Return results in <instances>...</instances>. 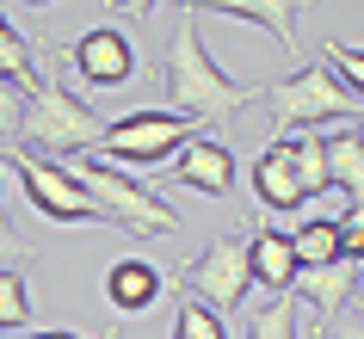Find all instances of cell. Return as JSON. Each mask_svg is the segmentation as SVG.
<instances>
[{
	"mask_svg": "<svg viewBox=\"0 0 364 339\" xmlns=\"http://www.w3.org/2000/svg\"><path fill=\"white\" fill-rule=\"evenodd\" d=\"M87 185V198L99 204V216L117 228H130V235H179V210L161 198L154 185H142L136 173L112 167V161H99V154H75V167H68Z\"/></svg>",
	"mask_w": 364,
	"mask_h": 339,
	"instance_id": "3",
	"label": "cell"
},
{
	"mask_svg": "<svg viewBox=\"0 0 364 339\" xmlns=\"http://www.w3.org/2000/svg\"><path fill=\"white\" fill-rule=\"evenodd\" d=\"M0 259H13V265L31 259V241H25L19 228H13V216H6V210H0Z\"/></svg>",
	"mask_w": 364,
	"mask_h": 339,
	"instance_id": "25",
	"label": "cell"
},
{
	"mask_svg": "<svg viewBox=\"0 0 364 339\" xmlns=\"http://www.w3.org/2000/svg\"><path fill=\"white\" fill-rule=\"evenodd\" d=\"M321 136H327V179H333V191L364 198V136H358V124H340V130H321Z\"/></svg>",
	"mask_w": 364,
	"mask_h": 339,
	"instance_id": "15",
	"label": "cell"
},
{
	"mask_svg": "<svg viewBox=\"0 0 364 339\" xmlns=\"http://www.w3.org/2000/svg\"><path fill=\"white\" fill-rule=\"evenodd\" d=\"M296 327H303V302H296V290H284V296H272L253 315L247 339H296Z\"/></svg>",
	"mask_w": 364,
	"mask_h": 339,
	"instance_id": "19",
	"label": "cell"
},
{
	"mask_svg": "<svg viewBox=\"0 0 364 339\" xmlns=\"http://www.w3.org/2000/svg\"><path fill=\"white\" fill-rule=\"evenodd\" d=\"M303 6H309V0H303Z\"/></svg>",
	"mask_w": 364,
	"mask_h": 339,
	"instance_id": "34",
	"label": "cell"
},
{
	"mask_svg": "<svg viewBox=\"0 0 364 339\" xmlns=\"http://www.w3.org/2000/svg\"><path fill=\"white\" fill-rule=\"evenodd\" d=\"M259 105H266V117H272V136H290V130H303V124L327 130L333 117H358L364 99L352 93V87H346L327 62H303L296 75L272 80Z\"/></svg>",
	"mask_w": 364,
	"mask_h": 339,
	"instance_id": "4",
	"label": "cell"
},
{
	"mask_svg": "<svg viewBox=\"0 0 364 339\" xmlns=\"http://www.w3.org/2000/svg\"><path fill=\"white\" fill-rule=\"evenodd\" d=\"M253 191H259V204H266V210L309 204V191H303V179H296V161H290L284 142H272V149L253 161Z\"/></svg>",
	"mask_w": 364,
	"mask_h": 339,
	"instance_id": "13",
	"label": "cell"
},
{
	"mask_svg": "<svg viewBox=\"0 0 364 339\" xmlns=\"http://www.w3.org/2000/svg\"><path fill=\"white\" fill-rule=\"evenodd\" d=\"M327 68L352 87V93L364 99V43H340V38H327Z\"/></svg>",
	"mask_w": 364,
	"mask_h": 339,
	"instance_id": "22",
	"label": "cell"
},
{
	"mask_svg": "<svg viewBox=\"0 0 364 339\" xmlns=\"http://www.w3.org/2000/svg\"><path fill=\"white\" fill-rule=\"evenodd\" d=\"M117 6H124V13H136V19H149V13L161 6V0H117Z\"/></svg>",
	"mask_w": 364,
	"mask_h": 339,
	"instance_id": "27",
	"label": "cell"
},
{
	"mask_svg": "<svg viewBox=\"0 0 364 339\" xmlns=\"http://www.w3.org/2000/svg\"><path fill=\"white\" fill-rule=\"evenodd\" d=\"M327 333H333V339H364V315H358V308H340V315L327 321Z\"/></svg>",
	"mask_w": 364,
	"mask_h": 339,
	"instance_id": "26",
	"label": "cell"
},
{
	"mask_svg": "<svg viewBox=\"0 0 364 339\" xmlns=\"http://www.w3.org/2000/svg\"><path fill=\"white\" fill-rule=\"evenodd\" d=\"M0 185H6V173H0Z\"/></svg>",
	"mask_w": 364,
	"mask_h": 339,
	"instance_id": "32",
	"label": "cell"
},
{
	"mask_svg": "<svg viewBox=\"0 0 364 339\" xmlns=\"http://www.w3.org/2000/svg\"><path fill=\"white\" fill-rule=\"evenodd\" d=\"M0 75L6 80H19L25 93H38L43 80H38V50H31V38H19L13 31V19L0 13Z\"/></svg>",
	"mask_w": 364,
	"mask_h": 339,
	"instance_id": "17",
	"label": "cell"
},
{
	"mask_svg": "<svg viewBox=\"0 0 364 339\" xmlns=\"http://www.w3.org/2000/svg\"><path fill=\"white\" fill-rule=\"evenodd\" d=\"M198 130H204V124H192V117H179V112H130V117H117V124H105L99 161H112V167H124V173L154 167V161L179 154Z\"/></svg>",
	"mask_w": 364,
	"mask_h": 339,
	"instance_id": "6",
	"label": "cell"
},
{
	"mask_svg": "<svg viewBox=\"0 0 364 339\" xmlns=\"http://www.w3.org/2000/svg\"><path fill=\"white\" fill-rule=\"evenodd\" d=\"M179 13H229V19L259 25L284 50H296V13H303V0H179Z\"/></svg>",
	"mask_w": 364,
	"mask_h": 339,
	"instance_id": "11",
	"label": "cell"
},
{
	"mask_svg": "<svg viewBox=\"0 0 364 339\" xmlns=\"http://www.w3.org/2000/svg\"><path fill=\"white\" fill-rule=\"evenodd\" d=\"M99 339H112V333H99Z\"/></svg>",
	"mask_w": 364,
	"mask_h": 339,
	"instance_id": "33",
	"label": "cell"
},
{
	"mask_svg": "<svg viewBox=\"0 0 364 339\" xmlns=\"http://www.w3.org/2000/svg\"><path fill=\"white\" fill-rule=\"evenodd\" d=\"M340 253L352 265L364 259V198H346V216H340Z\"/></svg>",
	"mask_w": 364,
	"mask_h": 339,
	"instance_id": "24",
	"label": "cell"
},
{
	"mask_svg": "<svg viewBox=\"0 0 364 339\" xmlns=\"http://www.w3.org/2000/svg\"><path fill=\"white\" fill-rule=\"evenodd\" d=\"M296 247H290L284 228H253V284L272 290V296H284L290 284H296Z\"/></svg>",
	"mask_w": 364,
	"mask_h": 339,
	"instance_id": "14",
	"label": "cell"
},
{
	"mask_svg": "<svg viewBox=\"0 0 364 339\" xmlns=\"http://www.w3.org/2000/svg\"><path fill=\"white\" fill-rule=\"evenodd\" d=\"M290 247H296V265H340V222H303L296 235H290Z\"/></svg>",
	"mask_w": 364,
	"mask_h": 339,
	"instance_id": "18",
	"label": "cell"
},
{
	"mask_svg": "<svg viewBox=\"0 0 364 339\" xmlns=\"http://www.w3.org/2000/svg\"><path fill=\"white\" fill-rule=\"evenodd\" d=\"M25 105H31V93H25L19 80H6V75H0V142H6V149H13V142H19Z\"/></svg>",
	"mask_w": 364,
	"mask_h": 339,
	"instance_id": "23",
	"label": "cell"
},
{
	"mask_svg": "<svg viewBox=\"0 0 364 339\" xmlns=\"http://www.w3.org/2000/svg\"><path fill=\"white\" fill-rule=\"evenodd\" d=\"M161 284H167V271L149 259H117L112 271H105V302H112L117 315H149L154 302H161Z\"/></svg>",
	"mask_w": 364,
	"mask_h": 339,
	"instance_id": "12",
	"label": "cell"
},
{
	"mask_svg": "<svg viewBox=\"0 0 364 339\" xmlns=\"http://www.w3.org/2000/svg\"><path fill=\"white\" fill-rule=\"evenodd\" d=\"M99 142H105V117H99L93 105L68 87V75H62V80H43L38 93H31L13 149H25V154L38 149L43 161H50V154H99Z\"/></svg>",
	"mask_w": 364,
	"mask_h": 339,
	"instance_id": "2",
	"label": "cell"
},
{
	"mask_svg": "<svg viewBox=\"0 0 364 339\" xmlns=\"http://www.w3.org/2000/svg\"><path fill=\"white\" fill-rule=\"evenodd\" d=\"M290 290H296V302L309 308V321L327 327L340 308H352V296L364 290V278H358V265H352V259H340V265H303Z\"/></svg>",
	"mask_w": 364,
	"mask_h": 339,
	"instance_id": "10",
	"label": "cell"
},
{
	"mask_svg": "<svg viewBox=\"0 0 364 339\" xmlns=\"http://www.w3.org/2000/svg\"><path fill=\"white\" fill-rule=\"evenodd\" d=\"M173 339H229V321L216 315L210 302L179 296V308H173Z\"/></svg>",
	"mask_w": 364,
	"mask_h": 339,
	"instance_id": "20",
	"label": "cell"
},
{
	"mask_svg": "<svg viewBox=\"0 0 364 339\" xmlns=\"http://www.w3.org/2000/svg\"><path fill=\"white\" fill-rule=\"evenodd\" d=\"M31 339H87V333H68V327H43V333H31Z\"/></svg>",
	"mask_w": 364,
	"mask_h": 339,
	"instance_id": "28",
	"label": "cell"
},
{
	"mask_svg": "<svg viewBox=\"0 0 364 339\" xmlns=\"http://www.w3.org/2000/svg\"><path fill=\"white\" fill-rule=\"evenodd\" d=\"M6 167H13V179L25 185V198H31V210H38V216H50V222H62V228L99 222V204L87 198V185H80L62 161H43V154L13 149V154H6Z\"/></svg>",
	"mask_w": 364,
	"mask_h": 339,
	"instance_id": "7",
	"label": "cell"
},
{
	"mask_svg": "<svg viewBox=\"0 0 364 339\" xmlns=\"http://www.w3.org/2000/svg\"><path fill=\"white\" fill-rule=\"evenodd\" d=\"M161 75H167V99H173V112L192 117V124H229L241 105L266 99V87H259V80H235L229 68L210 56L198 13H179V31H173V43H167V62H161Z\"/></svg>",
	"mask_w": 364,
	"mask_h": 339,
	"instance_id": "1",
	"label": "cell"
},
{
	"mask_svg": "<svg viewBox=\"0 0 364 339\" xmlns=\"http://www.w3.org/2000/svg\"><path fill=\"white\" fill-rule=\"evenodd\" d=\"M25 6H56V0H25Z\"/></svg>",
	"mask_w": 364,
	"mask_h": 339,
	"instance_id": "30",
	"label": "cell"
},
{
	"mask_svg": "<svg viewBox=\"0 0 364 339\" xmlns=\"http://www.w3.org/2000/svg\"><path fill=\"white\" fill-rule=\"evenodd\" d=\"M352 124H358V136H364V112H358V117H352Z\"/></svg>",
	"mask_w": 364,
	"mask_h": 339,
	"instance_id": "31",
	"label": "cell"
},
{
	"mask_svg": "<svg viewBox=\"0 0 364 339\" xmlns=\"http://www.w3.org/2000/svg\"><path fill=\"white\" fill-rule=\"evenodd\" d=\"M272 142H284L290 161H296V179H303L309 198H321V191H333V179H327V136L309 130V136H272Z\"/></svg>",
	"mask_w": 364,
	"mask_h": 339,
	"instance_id": "16",
	"label": "cell"
},
{
	"mask_svg": "<svg viewBox=\"0 0 364 339\" xmlns=\"http://www.w3.org/2000/svg\"><path fill=\"white\" fill-rule=\"evenodd\" d=\"M352 308H358V315H364V290H358V296H352Z\"/></svg>",
	"mask_w": 364,
	"mask_h": 339,
	"instance_id": "29",
	"label": "cell"
},
{
	"mask_svg": "<svg viewBox=\"0 0 364 339\" xmlns=\"http://www.w3.org/2000/svg\"><path fill=\"white\" fill-rule=\"evenodd\" d=\"M13 327H31V284L19 265H0V333Z\"/></svg>",
	"mask_w": 364,
	"mask_h": 339,
	"instance_id": "21",
	"label": "cell"
},
{
	"mask_svg": "<svg viewBox=\"0 0 364 339\" xmlns=\"http://www.w3.org/2000/svg\"><path fill=\"white\" fill-rule=\"evenodd\" d=\"M179 290L198 302H210L216 315H235L253 290V228L247 235H216L204 253H198L186 271H179Z\"/></svg>",
	"mask_w": 364,
	"mask_h": 339,
	"instance_id": "5",
	"label": "cell"
},
{
	"mask_svg": "<svg viewBox=\"0 0 364 339\" xmlns=\"http://www.w3.org/2000/svg\"><path fill=\"white\" fill-rule=\"evenodd\" d=\"M62 75H68V87H99V93L130 87V80H136V43H130V31H117V25L80 31V38L68 43V56H62Z\"/></svg>",
	"mask_w": 364,
	"mask_h": 339,
	"instance_id": "8",
	"label": "cell"
},
{
	"mask_svg": "<svg viewBox=\"0 0 364 339\" xmlns=\"http://www.w3.org/2000/svg\"><path fill=\"white\" fill-rule=\"evenodd\" d=\"M173 179H179L186 191H204L210 204H223V198L235 191V149L216 130H198L186 149L173 154Z\"/></svg>",
	"mask_w": 364,
	"mask_h": 339,
	"instance_id": "9",
	"label": "cell"
}]
</instances>
